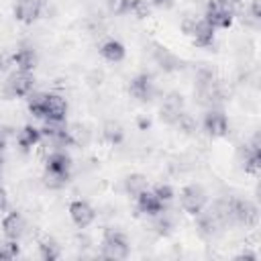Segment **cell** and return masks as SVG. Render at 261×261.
<instances>
[{
	"label": "cell",
	"mask_w": 261,
	"mask_h": 261,
	"mask_svg": "<svg viewBox=\"0 0 261 261\" xmlns=\"http://www.w3.org/2000/svg\"><path fill=\"white\" fill-rule=\"evenodd\" d=\"M29 112L47 122H63L67 114V102L59 94H43L31 92L29 96Z\"/></svg>",
	"instance_id": "6da1fadb"
},
{
	"label": "cell",
	"mask_w": 261,
	"mask_h": 261,
	"mask_svg": "<svg viewBox=\"0 0 261 261\" xmlns=\"http://www.w3.org/2000/svg\"><path fill=\"white\" fill-rule=\"evenodd\" d=\"M71 159L65 151H53L45 161V186L51 190H59L69 181Z\"/></svg>",
	"instance_id": "7a4b0ae2"
},
{
	"label": "cell",
	"mask_w": 261,
	"mask_h": 261,
	"mask_svg": "<svg viewBox=\"0 0 261 261\" xmlns=\"http://www.w3.org/2000/svg\"><path fill=\"white\" fill-rule=\"evenodd\" d=\"M128 253H130V245L126 237L116 228H106L100 245V257L120 261V259H126Z\"/></svg>",
	"instance_id": "3957f363"
},
{
	"label": "cell",
	"mask_w": 261,
	"mask_h": 261,
	"mask_svg": "<svg viewBox=\"0 0 261 261\" xmlns=\"http://www.w3.org/2000/svg\"><path fill=\"white\" fill-rule=\"evenodd\" d=\"M184 33L192 39V43L196 47H212L214 43V37H216V29L202 16V18H186L184 24H181Z\"/></svg>",
	"instance_id": "277c9868"
},
{
	"label": "cell",
	"mask_w": 261,
	"mask_h": 261,
	"mask_svg": "<svg viewBox=\"0 0 261 261\" xmlns=\"http://www.w3.org/2000/svg\"><path fill=\"white\" fill-rule=\"evenodd\" d=\"M228 212L232 224H241L245 228H255L259 224V208L249 200L228 198Z\"/></svg>",
	"instance_id": "5b68a950"
},
{
	"label": "cell",
	"mask_w": 261,
	"mask_h": 261,
	"mask_svg": "<svg viewBox=\"0 0 261 261\" xmlns=\"http://www.w3.org/2000/svg\"><path fill=\"white\" fill-rule=\"evenodd\" d=\"M33 86H35L33 71H18L16 69L4 82V94L8 98H27L33 92Z\"/></svg>",
	"instance_id": "8992f818"
},
{
	"label": "cell",
	"mask_w": 261,
	"mask_h": 261,
	"mask_svg": "<svg viewBox=\"0 0 261 261\" xmlns=\"http://www.w3.org/2000/svg\"><path fill=\"white\" fill-rule=\"evenodd\" d=\"M179 204H181L184 212L196 216V214H200L204 210V206L208 204V198H206V192L200 186L192 184V186H186L179 192Z\"/></svg>",
	"instance_id": "52a82bcc"
},
{
	"label": "cell",
	"mask_w": 261,
	"mask_h": 261,
	"mask_svg": "<svg viewBox=\"0 0 261 261\" xmlns=\"http://www.w3.org/2000/svg\"><path fill=\"white\" fill-rule=\"evenodd\" d=\"M241 161H243V169L249 175H257L259 167H261V143H259V135H255L251 139V143L243 145L241 149Z\"/></svg>",
	"instance_id": "ba28073f"
},
{
	"label": "cell",
	"mask_w": 261,
	"mask_h": 261,
	"mask_svg": "<svg viewBox=\"0 0 261 261\" xmlns=\"http://www.w3.org/2000/svg\"><path fill=\"white\" fill-rule=\"evenodd\" d=\"M204 18L214 27V29H228L232 24V10L226 8L224 4H220L218 0H210L206 4V14Z\"/></svg>",
	"instance_id": "9c48e42d"
},
{
	"label": "cell",
	"mask_w": 261,
	"mask_h": 261,
	"mask_svg": "<svg viewBox=\"0 0 261 261\" xmlns=\"http://www.w3.org/2000/svg\"><path fill=\"white\" fill-rule=\"evenodd\" d=\"M45 8V2L43 0H16L14 4V18L22 24H31L35 22L41 12Z\"/></svg>",
	"instance_id": "30bf717a"
},
{
	"label": "cell",
	"mask_w": 261,
	"mask_h": 261,
	"mask_svg": "<svg viewBox=\"0 0 261 261\" xmlns=\"http://www.w3.org/2000/svg\"><path fill=\"white\" fill-rule=\"evenodd\" d=\"M135 200H137V210L139 212H143V214H147V216H159V214H163V210H165V204L157 198V194L153 192V190H143L141 194H137L135 196Z\"/></svg>",
	"instance_id": "8fae6325"
},
{
	"label": "cell",
	"mask_w": 261,
	"mask_h": 261,
	"mask_svg": "<svg viewBox=\"0 0 261 261\" xmlns=\"http://www.w3.org/2000/svg\"><path fill=\"white\" fill-rule=\"evenodd\" d=\"M181 110H184V96L177 94V92H169L163 98V104L159 108V118L167 124H173Z\"/></svg>",
	"instance_id": "7c38bea8"
},
{
	"label": "cell",
	"mask_w": 261,
	"mask_h": 261,
	"mask_svg": "<svg viewBox=\"0 0 261 261\" xmlns=\"http://www.w3.org/2000/svg\"><path fill=\"white\" fill-rule=\"evenodd\" d=\"M204 130L210 137H214V139L224 137L228 133V118H226V114L216 110V108L208 110L206 116H204Z\"/></svg>",
	"instance_id": "4fadbf2b"
},
{
	"label": "cell",
	"mask_w": 261,
	"mask_h": 261,
	"mask_svg": "<svg viewBox=\"0 0 261 261\" xmlns=\"http://www.w3.org/2000/svg\"><path fill=\"white\" fill-rule=\"evenodd\" d=\"M69 218L73 220V224H75L77 228H86V226H90V224L96 220V212H94V208H92L88 202H84V200H73V202L69 204Z\"/></svg>",
	"instance_id": "5bb4252c"
},
{
	"label": "cell",
	"mask_w": 261,
	"mask_h": 261,
	"mask_svg": "<svg viewBox=\"0 0 261 261\" xmlns=\"http://www.w3.org/2000/svg\"><path fill=\"white\" fill-rule=\"evenodd\" d=\"M128 90L139 102H149L153 98V94H155V84L147 73H139L137 77L130 80Z\"/></svg>",
	"instance_id": "9a60e30c"
},
{
	"label": "cell",
	"mask_w": 261,
	"mask_h": 261,
	"mask_svg": "<svg viewBox=\"0 0 261 261\" xmlns=\"http://www.w3.org/2000/svg\"><path fill=\"white\" fill-rule=\"evenodd\" d=\"M2 232L10 241H18L24 234V218L20 212H8L2 220Z\"/></svg>",
	"instance_id": "2e32d148"
},
{
	"label": "cell",
	"mask_w": 261,
	"mask_h": 261,
	"mask_svg": "<svg viewBox=\"0 0 261 261\" xmlns=\"http://www.w3.org/2000/svg\"><path fill=\"white\" fill-rule=\"evenodd\" d=\"M10 61L18 71H33L35 65H37V55L31 47H18L10 55Z\"/></svg>",
	"instance_id": "e0dca14e"
},
{
	"label": "cell",
	"mask_w": 261,
	"mask_h": 261,
	"mask_svg": "<svg viewBox=\"0 0 261 261\" xmlns=\"http://www.w3.org/2000/svg\"><path fill=\"white\" fill-rule=\"evenodd\" d=\"M43 141V135H41V128H35L31 124L22 126L18 133H16V143L22 151H31L33 147H37L39 143Z\"/></svg>",
	"instance_id": "ac0fdd59"
},
{
	"label": "cell",
	"mask_w": 261,
	"mask_h": 261,
	"mask_svg": "<svg viewBox=\"0 0 261 261\" xmlns=\"http://www.w3.org/2000/svg\"><path fill=\"white\" fill-rule=\"evenodd\" d=\"M100 55L108 61V63H120L126 55L124 51V45L116 39H106L102 45H100Z\"/></svg>",
	"instance_id": "d6986e66"
},
{
	"label": "cell",
	"mask_w": 261,
	"mask_h": 261,
	"mask_svg": "<svg viewBox=\"0 0 261 261\" xmlns=\"http://www.w3.org/2000/svg\"><path fill=\"white\" fill-rule=\"evenodd\" d=\"M39 255H41V259H45V261H55V259H59V255H61V247H59L57 241H53L51 237H45V239L39 243Z\"/></svg>",
	"instance_id": "ffe728a7"
},
{
	"label": "cell",
	"mask_w": 261,
	"mask_h": 261,
	"mask_svg": "<svg viewBox=\"0 0 261 261\" xmlns=\"http://www.w3.org/2000/svg\"><path fill=\"white\" fill-rule=\"evenodd\" d=\"M102 137H104V141L110 143V145H120L122 139H124V130H122V126H120L118 122L108 120V122L104 124V128H102Z\"/></svg>",
	"instance_id": "44dd1931"
},
{
	"label": "cell",
	"mask_w": 261,
	"mask_h": 261,
	"mask_svg": "<svg viewBox=\"0 0 261 261\" xmlns=\"http://www.w3.org/2000/svg\"><path fill=\"white\" fill-rule=\"evenodd\" d=\"M147 188H149L147 177L141 175V173H130V175H126V179H124V190H126V194H130L133 198H135L137 194H141L143 190H147Z\"/></svg>",
	"instance_id": "7402d4cb"
},
{
	"label": "cell",
	"mask_w": 261,
	"mask_h": 261,
	"mask_svg": "<svg viewBox=\"0 0 261 261\" xmlns=\"http://www.w3.org/2000/svg\"><path fill=\"white\" fill-rule=\"evenodd\" d=\"M171 126H175L177 130H181V133H186V135H192V133L198 128V122H196V118H194L192 114H188L186 110H181Z\"/></svg>",
	"instance_id": "603a6c76"
},
{
	"label": "cell",
	"mask_w": 261,
	"mask_h": 261,
	"mask_svg": "<svg viewBox=\"0 0 261 261\" xmlns=\"http://www.w3.org/2000/svg\"><path fill=\"white\" fill-rule=\"evenodd\" d=\"M106 4H108V10L116 16L130 14V8H133V0H106Z\"/></svg>",
	"instance_id": "cb8c5ba5"
},
{
	"label": "cell",
	"mask_w": 261,
	"mask_h": 261,
	"mask_svg": "<svg viewBox=\"0 0 261 261\" xmlns=\"http://www.w3.org/2000/svg\"><path fill=\"white\" fill-rule=\"evenodd\" d=\"M18 253H20V249H18L16 241H10V239H8V243H4V245L0 247V261L14 259V257H18Z\"/></svg>",
	"instance_id": "d4e9b609"
},
{
	"label": "cell",
	"mask_w": 261,
	"mask_h": 261,
	"mask_svg": "<svg viewBox=\"0 0 261 261\" xmlns=\"http://www.w3.org/2000/svg\"><path fill=\"white\" fill-rule=\"evenodd\" d=\"M153 192L157 194V198H159L163 204H169V202L173 200V188L167 186V184H157V186L153 188Z\"/></svg>",
	"instance_id": "484cf974"
},
{
	"label": "cell",
	"mask_w": 261,
	"mask_h": 261,
	"mask_svg": "<svg viewBox=\"0 0 261 261\" xmlns=\"http://www.w3.org/2000/svg\"><path fill=\"white\" fill-rule=\"evenodd\" d=\"M8 65H12L10 55H0V73H2V71H6V69H8Z\"/></svg>",
	"instance_id": "4316f807"
},
{
	"label": "cell",
	"mask_w": 261,
	"mask_h": 261,
	"mask_svg": "<svg viewBox=\"0 0 261 261\" xmlns=\"http://www.w3.org/2000/svg\"><path fill=\"white\" fill-rule=\"evenodd\" d=\"M237 259H251V261H257V259H259V255H257V253H249V251H243V253H241Z\"/></svg>",
	"instance_id": "83f0119b"
},
{
	"label": "cell",
	"mask_w": 261,
	"mask_h": 261,
	"mask_svg": "<svg viewBox=\"0 0 261 261\" xmlns=\"http://www.w3.org/2000/svg\"><path fill=\"white\" fill-rule=\"evenodd\" d=\"M218 2H220V4H224L226 8H230V10H234V8L239 6V2H241V0H218Z\"/></svg>",
	"instance_id": "f1b7e54d"
},
{
	"label": "cell",
	"mask_w": 261,
	"mask_h": 261,
	"mask_svg": "<svg viewBox=\"0 0 261 261\" xmlns=\"http://www.w3.org/2000/svg\"><path fill=\"white\" fill-rule=\"evenodd\" d=\"M6 208V192H4V188L0 186V210H4Z\"/></svg>",
	"instance_id": "f546056e"
}]
</instances>
